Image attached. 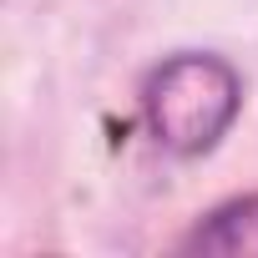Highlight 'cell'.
I'll use <instances>...</instances> for the list:
<instances>
[{
  "mask_svg": "<svg viewBox=\"0 0 258 258\" xmlns=\"http://www.w3.org/2000/svg\"><path fill=\"white\" fill-rule=\"evenodd\" d=\"M177 248H182V253H223V258L258 253V192L228 198V203H218L213 213H203V218L192 223V233H182Z\"/></svg>",
  "mask_w": 258,
  "mask_h": 258,
  "instance_id": "cell-2",
  "label": "cell"
},
{
  "mask_svg": "<svg viewBox=\"0 0 258 258\" xmlns=\"http://www.w3.org/2000/svg\"><path fill=\"white\" fill-rule=\"evenodd\" d=\"M243 111V76L213 51H177L142 81V121L162 152L208 157Z\"/></svg>",
  "mask_w": 258,
  "mask_h": 258,
  "instance_id": "cell-1",
  "label": "cell"
}]
</instances>
